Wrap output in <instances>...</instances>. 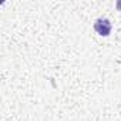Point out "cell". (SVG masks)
<instances>
[{"label": "cell", "mask_w": 121, "mask_h": 121, "mask_svg": "<svg viewBox=\"0 0 121 121\" xmlns=\"http://www.w3.org/2000/svg\"><path fill=\"white\" fill-rule=\"evenodd\" d=\"M117 7H118V9H121V2H120V3L117 4Z\"/></svg>", "instance_id": "2"}, {"label": "cell", "mask_w": 121, "mask_h": 121, "mask_svg": "<svg viewBox=\"0 0 121 121\" xmlns=\"http://www.w3.org/2000/svg\"><path fill=\"white\" fill-rule=\"evenodd\" d=\"M111 29H112V27H111V23H110L108 19H97V20L94 22V30H95L100 36H103V37L110 36Z\"/></svg>", "instance_id": "1"}]
</instances>
